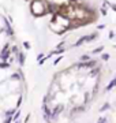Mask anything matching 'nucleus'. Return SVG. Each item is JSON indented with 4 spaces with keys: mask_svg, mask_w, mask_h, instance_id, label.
<instances>
[{
    "mask_svg": "<svg viewBox=\"0 0 116 123\" xmlns=\"http://www.w3.org/2000/svg\"><path fill=\"white\" fill-rule=\"evenodd\" d=\"M101 57H103V60H108V59H109V55H108V53H104Z\"/></svg>",
    "mask_w": 116,
    "mask_h": 123,
    "instance_id": "obj_9",
    "label": "nucleus"
},
{
    "mask_svg": "<svg viewBox=\"0 0 116 123\" xmlns=\"http://www.w3.org/2000/svg\"><path fill=\"white\" fill-rule=\"evenodd\" d=\"M19 63H21V64H23V63H25V55H22V53L19 55Z\"/></svg>",
    "mask_w": 116,
    "mask_h": 123,
    "instance_id": "obj_7",
    "label": "nucleus"
},
{
    "mask_svg": "<svg viewBox=\"0 0 116 123\" xmlns=\"http://www.w3.org/2000/svg\"><path fill=\"white\" fill-rule=\"evenodd\" d=\"M103 49H104V47H100V48H97V49H94L93 52H94V53H98V52H101V51H103Z\"/></svg>",
    "mask_w": 116,
    "mask_h": 123,
    "instance_id": "obj_8",
    "label": "nucleus"
},
{
    "mask_svg": "<svg viewBox=\"0 0 116 123\" xmlns=\"http://www.w3.org/2000/svg\"><path fill=\"white\" fill-rule=\"evenodd\" d=\"M11 79H19V75H18V74H14V75H11Z\"/></svg>",
    "mask_w": 116,
    "mask_h": 123,
    "instance_id": "obj_10",
    "label": "nucleus"
},
{
    "mask_svg": "<svg viewBox=\"0 0 116 123\" xmlns=\"http://www.w3.org/2000/svg\"><path fill=\"white\" fill-rule=\"evenodd\" d=\"M107 110H111V104H109V103H105V104L100 108V112H105Z\"/></svg>",
    "mask_w": 116,
    "mask_h": 123,
    "instance_id": "obj_5",
    "label": "nucleus"
},
{
    "mask_svg": "<svg viewBox=\"0 0 116 123\" xmlns=\"http://www.w3.org/2000/svg\"><path fill=\"white\" fill-rule=\"evenodd\" d=\"M89 60H90L89 55H83V56H81V62H89Z\"/></svg>",
    "mask_w": 116,
    "mask_h": 123,
    "instance_id": "obj_6",
    "label": "nucleus"
},
{
    "mask_svg": "<svg viewBox=\"0 0 116 123\" xmlns=\"http://www.w3.org/2000/svg\"><path fill=\"white\" fill-rule=\"evenodd\" d=\"M15 123H21V122H19V120H17V122H15Z\"/></svg>",
    "mask_w": 116,
    "mask_h": 123,
    "instance_id": "obj_11",
    "label": "nucleus"
},
{
    "mask_svg": "<svg viewBox=\"0 0 116 123\" xmlns=\"http://www.w3.org/2000/svg\"><path fill=\"white\" fill-rule=\"evenodd\" d=\"M63 111V105H58L56 108L51 111V119H58V116L60 115V112Z\"/></svg>",
    "mask_w": 116,
    "mask_h": 123,
    "instance_id": "obj_2",
    "label": "nucleus"
},
{
    "mask_svg": "<svg viewBox=\"0 0 116 123\" xmlns=\"http://www.w3.org/2000/svg\"><path fill=\"white\" fill-rule=\"evenodd\" d=\"M96 37H97V34H96V33H93V34H90V36H83V37H81V38L76 41L74 47H81L83 43H90V41H93Z\"/></svg>",
    "mask_w": 116,
    "mask_h": 123,
    "instance_id": "obj_1",
    "label": "nucleus"
},
{
    "mask_svg": "<svg viewBox=\"0 0 116 123\" xmlns=\"http://www.w3.org/2000/svg\"><path fill=\"white\" fill-rule=\"evenodd\" d=\"M96 66V62L94 60H90V62H86V63H79L78 67H86V68H93Z\"/></svg>",
    "mask_w": 116,
    "mask_h": 123,
    "instance_id": "obj_3",
    "label": "nucleus"
},
{
    "mask_svg": "<svg viewBox=\"0 0 116 123\" xmlns=\"http://www.w3.org/2000/svg\"><path fill=\"white\" fill-rule=\"evenodd\" d=\"M115 86H116V77H115L113 79H112L109 84L107 85V88H105V92H109V90H112V89L115 88Z\"/></svg>",
    "mask_w": 116,
    "mask_h": 123,
    "instance_id": "obj_4",
    "label": "nucleus"
}]
</instances>
